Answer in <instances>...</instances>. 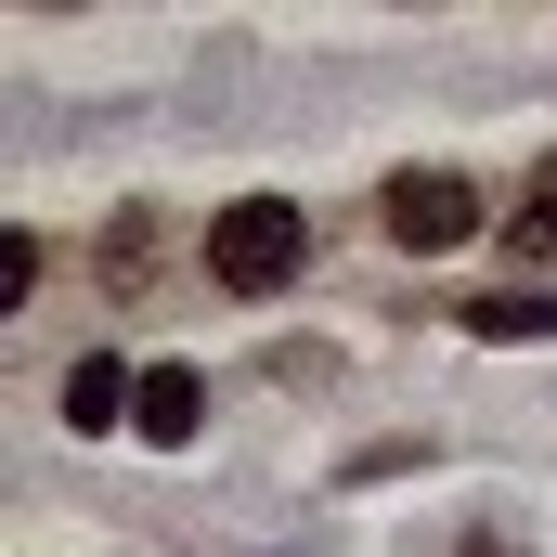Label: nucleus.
Here are the masks:
<instances>
[{"mask_svg":"<svg viewBox=\"0 0 557 557\" xmlns=\"http://www.w3.org/2000/svg\"><path fill=\"white\" fill-rule=\"evenodd\" d=\"M519 247H557V156L532 169V208H519Z\"/></svg>","mask_w":557,"mask_h":557,"instance_id":"423d86ee","label":"nucleus"},{"mask_svg":"<svg viewBox=\"0 0 557 557\" xmlns=\"http://www.w3.org/2000/svg\"><path fill=\"white\" fill-rule=\"evenodd\" d=\"M389 234H403L416 260H441V247L480 234V195H467L454 169H403V182H389Z\"/></svg>","mask_w":557,"mask_h":557,"instance_id":"f03ea898","label":"nucleus"},{"mask_svg":"<svg viewBox=\"0 0 557 557\" xmlns=\"http://www.w3.org/2000/svg\"><path fill=\"white\" fill-rule=\"evenodd\" d=\"M467 337H493V350H506V337H557V298H480Z\"/></svg>","mask_w":557,"mask_h":557,"instance_id":"39448f33","label":"nucleus"},{"mask_svg":"<svg viewBox=\"0 0 557 557\" xmlns=\"http://www.w3.org/2000/svg\"><path fill=\"white\" fill-rule=\"evenodd\" d=\"M131 416H143V376L117 363V350H91V363L65 376V428H91V441H104V428H131Z\"/></svg>","mask_w":557,"mask_h":557,"instance_id":"7ed1b4c3","label":"nucleus"},{"mask_svg":"<svg viewBox=\"0 0 557 557\" xmlns=\"http://www.w3.org/2000/svg\"><path fill=\"white\" fill-rule=\"evenodd\" d=\"M298 247H311V221L285 208V195H234L221 221H208V273L234 285V298H273L298 273Z\"/></svg>","mask_w":557,"mask_h":557,"instance_id":"f257e3e1","label":"nucleus"},{"mask_svg":"<svg viewBox=\"0 0 557 557\" xmlns=\"http://www.w3.org/2000/svg\"><path fill=\"white\" fill-rule=\"evenodd\" d=\"M143 441H169V454H182V441H195V428H208V376H195V363H156V376H143Z\"/></svg>","mask_w":557,"mask_h":557,"instance_id":"20e7f679","label":"nucleus"},{"mask_svg":"<svg viewBox=\"0 0 557 557\" xmlns=\"http://www.w3.org/2000/svg\"><path fill=\"white\" fill-rule=\"evenodd\" d=\"M467 557H519V545H493V532H480V545H467Z\"/></svg>","mask_w":557,"mask_h":557,"instance_id":"6e6552de","label":"nucleus"},{"mask_svg":"<svg viewBox=\"0 0 557 557\" xmlns=\"http://www.w3.org/2000/svg\"><path fill=\"white\" fill-rule=\"evenodd\" d=\"M26 285H39V234H0V311H13Z\"/></svg>","mask_w":557,"mask_h":557,"instance_id":"0eeeda50","label":"nucleus"}]
</instances>
